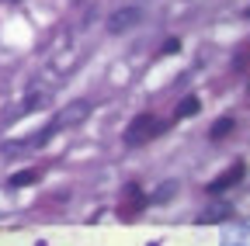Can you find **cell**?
Wrapping results in <instances>:
<instances>
[{
  "label": "cell",
  "mask_w": 250,
  "mask_h": 246,
  "mask_svg": "<svg viewBox=\"0 0 250 246\" xmlns=\"http://www.w3.org/2000/svg\"><path fill=\"white\" fill-rule=\"evenodd\" d=\"M87 114H90V101H70V104H62L59 111H56V118L49 121V135H56V132H66V129H77V125H83L87 121Z\"/></svg>",
  "instance_id": "6da1fadb"
},
{
  "label": "cell",
  "mask_w": 250,
  "mask_h": 246,
  "mask_svg": "<svg viewBox=\"0 0 250 246\" xmlns=\"http://www.w3.org/2000/svg\"><path fill=\"white\" fill-rule=\"evenodd\" d=\"M164 132L160 125V118H153V114H136L129 121V129H125V146H146L149 139H156Z\"/></svg>",
  "instance_id": "7a4b0ae2"
},
{
  "label": "cell",
  "mask_w": 250,
  "mask_h": 246,
  "mask_svg": "<svg viewBox=\"0 0 250 246\" xmlns=\"http://www.w3.org/2000/svg\"><path fill=\"white\" fill-rule=\"evenodd\" d=\"M21 101H24V104L11 108V118H24V114H31V111L45 108V104L52 101V83H35V87H28V94H24Z\"/></svg>",
  "instance_id": "3957f363"
},
{
  "label": "cell",
  "mask_w": 250,
  "mask_h": 246,
  "mask_svg": "<svg viewBox=\"0 0 250 246\" xmlns=\"http://www.w3.org/2000/svg\"><path fill=\"white\" fill-rule=\"evenodd\" d=\"M143 21V11L139 7H122L108 18V32L111 35H125V32H132V28Z\"/></svg>",
  "instance_id": "277c9868"
},
{
  "label": "cell",
  "mask_w": 250,
  "mask_h": 246,
  "mask_svg": "<svg viewBox=\"0 0 250 246\" xmlns=\"http://www.w3.org/2000/svg\"><path fill=\"white\" fill-rule=\"evenodd\" d=\"M240 177H243V163H233V167H229L226 173H219V177H215V180L208 184V191H212V194H219V191H226V188H233V184H236Z\"/></svg>",
  "instance_id": "5b68a950"
},
{
  "label": "cell",
  "mask_w": 250,
  "mask_h": 246,
  "mask_svg": "<svg viewBox=\"0 0 250 246\" xmlns=\"http://www.w3.org/2000/svg\"><path fill=\"white\" fill-rule=\"evenodd\" d=\"M35 180H42V170L39 167H31V170H18V173H11V188H28V184H35Z\"/></svg>",
  "instance_id": "8992f818"
},
{
  "label": "cell",
  "mask_w": 250,
  "mask_h": 246,
  "mask_svg": "<svg viewBox=\"0 0 250 246\" xmlns=\"http://www.w3.org/2000/svg\"><path fill=\"white\" fill-rule=\"evenodd\" d=\"M233 129H236V121H233V118H219L215 125L208 129V139H212V142H219V139H226Z\"/></svg>",
  "instance_id": "52a82bcc"
},
{
  "label": "cell",
  "mask_w": 250,
  "mask_h": 246,
  "mask_svg": "<svg viewBox=\"0 0 250 246\" xmlns=\"http://www.w3.org/2000/svg\"><path fill=\"white\" fill-rule=\"evenodd\" d=\"M198 111V97H184V104L177 108V118H191Z\"/></svg>",
  "instance_id": "ba28073f"
},
{
  "label": "cell",
  "mask_w": 250,
  "mask_h": 246,
  "mask_svg": "<svg viewBox=\"0 0 250 246\" xmlns=\"http://www.w3.org/2000/svg\"><path fill=\"white\" fill-rule=\"evenodd\" d=\"M226 211H229V205H215V208H208V215H202V222H219V219H226Z\"/></svg>",
  "instance_id": "9c48e42d"
},
{
  "label": "cell",
  "mask_w": 250,
  "mask_h": 246,
  "mask_svg": "<svg viewBox=\"0 0 250 246\" xmlns=\"http://www.w3.org/2000/svg\"><path fill=\"white\" fill-rule=\"evenodd\" d=\"M14 4H18V0H14Z\"/></svg>",
  "instance_id": "30bf717a"
}]
</instances>
